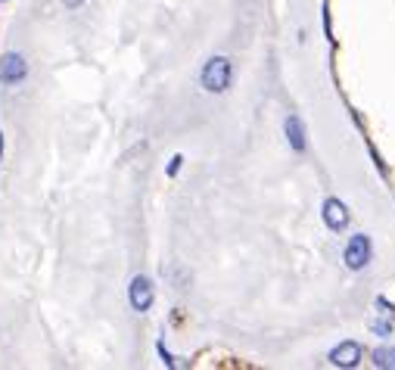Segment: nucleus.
Masks as SVG:
<instances>
[{
	"instance_id": "nucleus-1",
	"label": "nucleus",
	"mask_w": 395,
	"mask_h": 370,
	"mask_svg": "<svg viewBox=\"0 0 395 370\" xmlns=\"http://www.w3.org/2000/svg\"><path fill=\"white\" fill-rule=\"evenodd\" d=\"M200 81L209 94H224V90H231V81H233V63L227 57H212L202 66Z\"/></svg>"
},
{
	"instance_id": "nucleus-2",
	"label": "nucleus",
	"mask_w": 395,
	"mask_h": 370,
	"mask_svg": "<svg viewBox=\"0 0 395 370\" xmlns=\"http://www.w3.org/2000/svg\"><path fill=\"white\" fill-rule=\"evenodd\" d=\"M374 258V243H370L367 233H355V237L345 243V252H343V262L349 271H364Z\"/></svg>"
},
{
	"instance_id": "nucleus-3",
	"label": "nucleus",
	"mask_w": 395,
	"mask_h": 370,
	"mask_svg": "<svg viewBox=\"0 0 395 370\" xmlns=\"http://www.w3.org/2000/svg\"><path fill=\"white\" fill-rule=\"evenodd\" d=\"M28 78V63L22 53L10 50L3 53V59H0V81L7 84V88H16V84H22Z\"/></svg>"
},
{
	"instance_id": "nucleus-4",
	"label": "nucleus",
	"mask_w": 395,
	"mask_h": 370,
	"mask_svg": "<svg viewBox=\"0 0 395 370\" xmlns=\"http://www.w3.org/2000/svg\"><path fill=\"white\" fill-rule=\"evenodd\" d=\"M128 302H131V308H134L137 314L150 311L153 302H156V289H153V280H150V277H144V274L134 277L131 286H128Z\"/></svg>"
},
{
	"instance_id": "nucleus-5",
	"label": "nucleus",
	"mask_w": 395,
	"mask_h": 370,
	"mask_svg": "<svg viewBox=\"0 0 395 370\" xmlns=\"http://www.w3.org/2000/svg\"><path fill=\"white\" fill-rule=\"evenodd\" d=\"M324 224L330 227L333 233H339V231H345L349 227V221H351V212H349V206H345L343 199H336V196H330V199L324 202Z\"/></svg>"
},
{
	"instance_id": "nucleus-6",
	"label": "nucleus",
	"mask_w": 395,
	"mask_h": 370,
	"mask_svg": "<svg viewBox=\"0 0 395 370\" xmlns=\"http://www.w3.org/2000/svg\"><path fill=\"white\" fill-rule=\"evenodd\" d=\"M361 345L355 342V339H345V342H339L336 349L330 351V364L333 367H358V361H361Z\"/></svg>"
},
{
	"instance_id": "nucleus-7",
	"label": "nucleus",
	"mask_w": 395,
	"mask_h": 370,
	"mask_svg": "<svg viewBox=\"0 0 395 370\" xmlns=\"http://www.w3.org/2000/svg\"><path fill=\"white\" fill-rule=\"evenodd\" d=\"M283 131H287V140H289V146H293L296 153H305L308 150V134H305V125H302L299 115H287V125H283Z\"/></svg>"
},
{
	"instance_id": "nucleus-8",
	"label": "nucleus",
	"mask_w": 395,
	"mask_h": 370,
	"mask_svg": "<svg viewBox=\"0 0 395 370\" xmlns=\"http://www.w3.org/2000/svg\"><path fill=\"white\" fill-rule=\"evenodd\" d=\"M374 364L376 367H383V370H395V349H376L374 351Z\"/></svg>"
},
{
	"instance_id": "nucleus-9",
	"label": "nucleus",
	"mask_w": 395,
	"mask_h": 370,
	"mask_svg": "<svg viewBox=\"0 0 395 370\" xmlns=\"http://www.w3.org/2000/svg\"><path fill=\"white\" fill-rule=\"evenodd\" d=\"M181 165H184V156H181V153H177V156H171V162H168V168H165V175H168V177H175L177 171H181Z\"/></svg>"
},
{
	"instance_id": "nucleus-10",
	"label": "nucleus",
	"mask_w": 395,
	"mask_h": 370,
	"mask_svg": "<svg viewBox=\"0 0 395 370\" xmlns=\"http://www.w3.org/2000/svg\"><path fill=\"white\" fill-rule=\"evenodd\" d=\"M156 349H159V358H162V364H165V367H175V364H177V361H175V358H171V355H168V349H165V342H159V345H156Z\"/></svg>"
},
{
	"instance_id": "nucleus-11",
	"label": "nucleus",
	"mask_w": 395,
	"mask_h": 370,
	"mask_svg": "<svg viewBox=\"0 0 395 370\" xmlns=\"http://www.w3.org/2000/svg\"><path fill=\"white\" fill-rule=\"evenodd\" d=\"M374 333H380V336H389V333H392V324H389V320H374Z\"/></svg>"
},
{
	"instance_id": "nucleus-12",
	"label": "nucleus",
	"mask_w": 395,
	"mask_h": 370,
	"mask_svg": "<svg viewBox=\"0 0 395 370\" xmlns=\"http://www.w3.org/2000/svg\"><path fill=\"white\" fill-rule=\"evenodd\" d=\"M63 3H66V10H78L84 0H63Z\"/></svg>"
},
{
	"instance_id": "nucleus-13",
	"label": "nucleus",
	"mask_w": 395,
	"mask_h": 370,
	"mask_svg": "<svg viewBox=\"0 0 395 370\" xmlns=\"http://www.w3.org/2000/svg\"><path fill=\"white\" fill-rule=\"evenodd\" d=\"M0 159H3V134H0Z\"/></svg>"
}]
</instances>
